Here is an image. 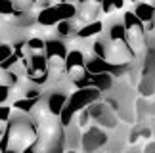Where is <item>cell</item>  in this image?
<instances>
[{
  "instance_id": "obj_4",
  "label": "cell",
  "mask_w": 155,
  "mask_h": 153,
  "mask_svg": "<svg viewBox=\"0 0 155 153\" xmlns=\"http://www.w3.org/2000/svg\"><path fill=\"white\" fill-rule=\"evenodd\" d=\"M102 33H105V21L100 17V19H94L90 23L81 25L79 31H77V37H79V38H84V40H92V38L100 37Z\"/></svg>"
},
{
  "instance_id": "obj_12",
  "label": "cell",
  "mask_w": 155,
  "mask_h": 153,
  "mask_svg": "<svg viewBox=\"0 0 155 153\" xmlns=\"http://www.w3.org/2000/svg\"><path fill=\"white\" fill-rule=\"evenodd\" d=\"M12 98H14V88H12L8 82H0V105L4 103H10Z\"/></svg>"
},
{
  "instance_id": "obj_1",
  "label": "cell",
  "mask_w": 155,
  "mask_h": 153,
  "mask_svg": "<svg viewBox=\"0 0 155 153\" xmlns=\"http://www.w3.org/2000/svg\"><path fill=\"white\" fill-rule=\"evenodd\" d=\"M102 98V92L94 86H84V88H75L73 92H69V99H67V107H71L77 113V111L88 107L92 102Z\"/></svg>"
},
{
  "instance_id": "obj_10",
  "label": "cell",
  "mask_w": 155,
  "mask_h": 153,
  "mask_svg": "<svg viewBox=\"0 0 155 153\" xmlns=\"http://www.w3.org/2000/svg\"><path fill=\"white\" fill-rule=\"evenodd\" d=\"M113 76L115 75H111V73H96V75L90 73V86L98 88L100 92H105L113 84Z\"/></svg>"
},
{
  "instance_id": "obj_8",
  "label": "cell",
  "mask_w": 155,
  "mask_h": 153,
  "mask_svg": "<svg viewBox=\"0 0 155 153\" xmlns=\"http://www.w3.org/2000/svg\"><path fill=\"white\" fill-rule=\"evenodd\" d=\"M132 10H134V14L138 15L144 23H150V21L155 19V4L147 2V0H140V2H136Z\"/></svg>"
},
{
  "instance_id": "obj_9",
  "label": "cell",
  "mask_w": 155,
  "mask_h": 153,
  "mask_svg": "<svg viewBox=\"0 0 155 153\" xmlns=\"http://www.w3.org/2000/svg\"><path fill=\"white\" fill-rule=\"evenodd\" d=\"M44 98V96H42ZM42 98H14L12 99V107L14 111H19V113H27L31 115V111L38 105V102Z\"/></svg>"
},
{
  "instance_id": "obj_13",
  "label": "cell",
  "mask_w": 155,
  "mask_h": 153,
  "mask_svg": "<svg viewBox=\"0 0 155 153\" xmlns=\"http://www.w3.org/2000/svg\"><path fill=\"white\" fill-rule=\"evenodd\" d=\"M14 54V46H12V42H0V63L2 61H6L8 57Z\"/></svg>"
},
{
  "instance_id": "obj_3",
  "label": "cell",
  "mask_w": 155,
  "mask_h": 153,
  "mask_svg": "<svg viewBox=\"0 0 155 153\" xmlns=\"http://www.w3.org/2000/svg\"><path fill=\"white\" fill-rule=\"evenodd\" d=\"M121 17H123V23H124L127 33H130V34H144V37H146V23L134 14V10L127 8L121 14Z\"/></svg>"
},
{
  "instance_id": "obj_7",
  "label": "cell",
  "mask_w": 155,
  "mask_h": 153,
  "mask_svg": "<svg viewBox=\"0 0 155 153\" xmlns=\"http://www.w3.org/2000/svg\"><path fill=\"white\" fill-rule=\"evenodd\" d=\"M77 31H79V25L75 23V19H63L54 27V34H56L58 38H63V40L75 37Z\"/></svg>"
},
{
  "instance_id": "obj_6",
  "label": "cell",
  "mask_w": 155,
  "mask_h": 153,
  "mask_svg": "<svg viewBox=\"0 0 155 153\" xmlns=\"http://www.w3.org/2000/svg\"><path fill=\"white\" fill-rule=\"evenodd\" d=\"M86 61H88V56L84 52L79 50V48H73L65 56V71L75 69V67H86Z\"/></svg>"
},
{
  "instance_id": "obj_15",
  "label": "cell",
  "mask_w": 155,
  "mask_h": 153,
  "mask_svg": "<svg viewBox=\"0 0 155 153\" xmlns=\"http://www.w3.org/2000/svg\"><path fill=\"white\" fill-rule=\"evenodd\" d=\"M12 115H14V107H12V103L0 105V122H8L12 119Z\"/></svg>"
},
{
  "instance_id": "obj_2",
  "label": "cell",
  "mask_w": 155,
  "mask_h": 153,
  "mask_svg": "<svg viewBox=\"0 0 155 153\" xmlns=\"http://www.w3.org/2000/svg\"><path fill=\"white\" fill-rule=\"evenodd\" d=\"M67 99H69V92L61 90V88H50V92L44 94V102L54 117H59V113L67 105Z\"/></svg>"
},
{
  "instance_id": "obj_14",
  "label": "cell",
  "mask_w": 155,
  "mask_h": 153,
  "mask_svg": "<svg viewBox=\"0 0 155 153\" xmlns=\"http://www.w3.org/2000/svg\"><path fill=\"white\" fill-rule=\"evenodd\" d=\"M14 0H0V15H14Z\"/></svg>"
},
{
  "instance_id": "obj_5",
  "label": "cell",
  "mask_w": 155,
  "mask_h": 153,
  "mask_svg": "<svg viewBox=\"0 0 155 153\" xmlns=\"http://www.w3.org/2000/svg\"><path fill=\"white\" fill-rule=\"evenodd\" d=\"M67 42H65L63 38H58V37H50L46 38V48H44V54L46 57H61V60H65V56H67Z\"/></svg>"
},
{
  "instance_id": "obj_16",
  "label": "cell",
  "mask_w": 155,
  "mask_h": 153,
  "mask_svg": "<svg viewBox=\"0 0 155 153\" xmlns=\"http://www.w3.org/2000/svg\"><path fill=\"white\" fill-rule=\"evenodd\" d=\"M38 2V0H31V6H35V4H37Z\"/></svg>"
},
{
  "instance_id": "obj_11",
  "label": "cell",
  "mask_w": 155,
  "mask_h": 153,
  "mask_svg": "<svg viewBox=\"0 0 155 153\" xmlns=\"http://www.w3.org/2000/svg\"><path fill=\"white\" fill-rule=\"evenodd\" d=\"M46 48V38L40 37V34H29L27 37V52L29 54H35V52H44Z\"/></svg>"
}]
</instances>
